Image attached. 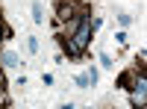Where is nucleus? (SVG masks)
<instances>
[{
    "label": "nucleus",
    "mask_w": 147,
    "mask_h": 109,
    "mask_svg": "<svg viewBox=\"0 0 147 109\" xmlns=\"http://www.w3.org/2000/svg\"><path fill=\"white\" fill-rule=\"evenodd\" d=\"M88 39H91V21H88V18H82V21H80V30L71 35V41L77 44L80 50H85V47H88Z\"/></svg>",
    "instance_id": "f257e3e1"
},
{
    "label": "nucleus",
    "mask_w": 147,
    "mask_h": 109,
    "mask_svg": "<svg viewBox=\"0 0 147 109\" xmlns=\"http://www.w3.org/2000/svg\"><path fill=\"white\" fill-rule=\"evenodd\" d=\"M0 59H3L6 68H15V65H18V53H15V50H3V53H0Z\"/></svg>",
    "instance_id": "f03ea898"
},
{
    "label": "nucleus",
    "mask_w": 147,
    "mask_h": 109,
    "mask_svg": "<svg viewBox=\"0 0 147 109\" xmlns=\"http://www.w3.org/2000/svg\"><path fill=\"white\" fill-rule=\"evenodd\" d=\"M62 47H65V53H68V56H80V53H82L80 47L71 41V35H68V39H62Z\"/></svg>",
    "instance_id": "7ed1b4c3"
},
{
    "label": "nucleus",
    "mask_w": 147,
    "mask_h": 109,
    "mask_svg": "<svg viewBox=\"0 0 147 109\" xmlns=\"http://www.w3.org/2000/svg\"><path fill=\"white\" fill-rule=\"evenodd\" d=\"M32 21H35V24H41V21H44V15H41V3H38V0L32 3Z\"/></svg>",
    "instance_id": "20e7f679"
},
{
    "label": "nucleus",
    "mask_w": 147,
    "mask_h": 109,
    "mask_svg": "<svg viewBox=\"0 0 147 109\" xmlns=\"http://www.w3.org/2000/svg\"><path fill=\"white\" fill-rule=\"evenodd\" d=\"M74 83H77L80 89H88V86H91V80H88V74H80V77L74 80Z\"/></svg>",
    "instance_id": "39448f33"
},
{
    "label": "nucleus",
    "mask_w": 147,
    "mask_h": 109,
    "mask_svg": "<svg viewBox=\"0 0 147 109\" xmlns=\"http://www.w3.org/2000/svg\"><path fill=\"white\" fill-rule=\"evenodd\" d=\"M118 83H121L124 89H129V83H132V74H129V71H127V74H121V77H118Z\"/></svg>",
    "instance_id": "423d86ee"
},
{
    "label": "nucleus",
    "mask_w": 147,
    "mask_h": 109,
    "mask_svg": "<svg viewBox=\"0 0 147 109\" xmlns=\"http://www.w3.org/2000/svg\"><path fill=\"white\" fill-rule=\"evenodd\" d=\"M100 65H103V68H112L115 62H112V56H109V53H100Z\"/></svg>",
    "instance_id": "0eeeda50"
},
{
    "label": "nucleus",
    "mask_w": 147,
    "mask_h": 109,
    "mask_svg": "<svg viewBox=\"0 0 147 109\" xmlns=\"http://www.w3.org/2000/svg\"><path fill=\"white\" fill-rule=\"evenodd\" d=\"M27 47H30V53H35V50H38V39H32V35H30V41H27Z\"/></svg>",
    "instance_id": "6e6552de"
},
{
    "label": "nucleus",
    "mask_w": 147,
    "mask_h": 109,
    "mask_svg": "<svg viewBox=\"0 0 147 109\" xmlns=\"http://www.w3.org/2000/svg\"><path fill=\"white\" fill-rule=\"evenodd\" d=\"M3 35H6V27H3V21H0V41H3Z\"/></svg>",
    "instance_id": "1a4fd4ad"
}]
</instances>
